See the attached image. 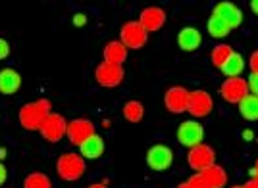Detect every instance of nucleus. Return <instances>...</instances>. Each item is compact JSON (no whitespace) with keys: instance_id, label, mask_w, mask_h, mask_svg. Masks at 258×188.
<instances>
[{"instance_id":"f257e3e1","label":"nucleus","mask_w":258,"mask_h":188,"mask_svg":"<svg viewBox=\"0 0 258 188\" xmlns=\"http://www.w3.org/2000/svg\"><path fill=\"white\" fill-rule=\"evenodd\" d=\"M52 114V106L48 100H37V102H29L20 108L18 112V119H20V125L25 131H41L44 119Z\"/></svg>"},{"instance_id":"f03ea898","label":"nucleus","mask_w":258,"mask_h":188,"mask_svg":"<svg viewBox=\"0 0 258 188\" xmlns=\"http://www.w3.org/2000/svg\"><path fill=\"white\" fill-rule=\"evenodd\" d=\"M87 171L85 157L81 156L79 152H66L58 157L56 161V173L62 180L68 182H76L83 177V173Z\"/></svg>"},{"instance_id":"7ed1b4c3","label":"nucleus","mask_w":258,"mask_h":188,"mask_svg":"<svg viewBox=\"0 0 258 188\" xmlns=\"http://www.w3.org/2000/svg\"><path fill=\"white\" fill-rule=\"evenodd\" d=\"M149 41V33L143 29L139 21H127L119 29V42L127 50H139Z\"/></svg>"},{"instance_id":"20e7f679","label":"nucleus","mask_w":258,"mask_h":188,"mask_svg":"<svg viewBox=\"0 0 258 188\" xmlns=\"http://www.w3.org/2000/svg\"><path fill=\"white\" fill-rule=\"evenodd\" d=\"M203 138H205V129L199 121L195 119H187L183 121L179 129H177V142L185 148H195L199 144H203Z\"/></svg>"},{"instance_id":"39448f33","label":"nucleus","mask_w":258,"mask_h":188,"mask_svg":"<svg viewBox=\"0 0 258 188\" xmlns=\"http://www.w3.org/2000/svg\"><path fill=\"white\" fill-rule=\"evenodd\" d=\"M95 133V123L91 119H83V117H77V119H72L68 123V131H66V136L68 140L74 144V146H81L87 138H91Z\"/></svg>"},{"instance_id":"423d86ee","label":"nucleus","mask_w":258,"mask_h":188,"mask_svg":"<svg viewBox=\"0 0 258 188\" xmlns=\"http://www.w3.org/2000/svg\"><path fill=\"white\" fill-rule=\"evenodd\" d=\"M123 67L121 65H114V63H106L100 62L95 69V79L100 86L104 88H114V86H119L121 81H123Z\"/></svg>"},{"instance_id":"0eeeda50","label":"nucleus","mask_w":258,"mask_h":188,"mask_svg":"<svg viewBox=\"0 0 258 188\" xmlns=\"http://www.w3.org/2000/svg\"><path fill=\"white\" fill-rule=\"evenodd\" d=\"M187 163H189L191 169L203 173L205 169L212 167L216 163V152L208 146V144H199V146H195L189 150V154H187Z\"/></svg>"},{"instance_id":"6e6552de","label":"nucleus","mask_w":258,"mask_h":188,"mask_svg":"<svg viewBox=\"0 0 258 188\" xmlns=\"http://www.w3.org/2000/svg\"><path fill=\"white\" fill-rule=\"evenodd\" d=\"M220 94L227 104H239L248 94L247 79L243 77H227L220 86Z\"/></svg>"},{"instance_id":"1a4fd4ad","label":"nucleus","mask_w":258,"mask_h":188,"mask_svg":"<svg viewBox=\"0 0 258 188\" xmlns=\"http://www.w3.org/2000/svg\"><path fill=\"white\" fill-rule=\"evenodd\" d=\"M173 163V152L170 146L166 144H154L149 148L147 152V165L152 171H166L170 169Z\"/></svg>"},{"instance_id":"9d476101","label":"nucleus","mask_w":258,"mask_h":188,"mask_svg":"<svg viewBox=\"0 0 258 188\" xmlns=\"http://www.w3.org/2000/svg\"><path fill=\"white\" fill-rule=\"evenodd\" d=\"M66 131H68V121L60 114H50L46 119H44L43 127H41V136L48 142H60L66 136Z\"/></svg>"},{"instance_id":"9b49d317","label":"nucleus","mask_w":258,"mask_h":188,"mask_svg":"<svg viewBox=\"0 0 258 188\" xmlns=\"http://www.w3.org/2000/svg\"><path fill=\"white\" fill-rule=\"evenodd\" d=\"M214 110V100L212 96L206 92V90H191L189 92V106H187V112L193 115V117H206L210 115V112Z\"/></svg>"},{"instance_id":"f8f14e48","label":"nucleus","mask_w":258,"mask_h":188,"mask_svg":"<svg viewBox=\"0 0 258 188\" xmlns=\"http://www.w3.org/2000/svg\"><path fill=\"white\" fill-rule=\"evenodd\" d=\"M164 104L172 114H183L189 106V90L183 86H170L164 94Z\"/></svg>"},{"instance_id":"ddd939ff","label":"nucleus","mask_w":258,"mask_h":188,"mask_svg":"<svg viewBox=\"0 0 258 188\" xmlns=\"http://www.w3.org/2000/svg\"><path fill=\"white\" fill-rule=\"evenodd\" d=\"M212 16L220 18L222 21H226L229 29H237L241 25V21H243V12L239 10L235 4H231V2H218L214 6Z\"/></svg>"},{"instance_id":"4468645a","label":"nucleus","mask_w":258,"mask_h":188,"mask_svg":"<svg viewBox=\"0 0 258 188\" xmlns=\"http://www.w3.org/2000/svg\"><path fill=\"white\" fill-rule=\"evenodd\" d=\"M137 21L143 25V29L147 33L158 31L166 23V12L162 10L160 6H151V8H145V10L141 12Z\"/></svg>"},{"instance_id":"2eb2a0df","label":"nucleus","mask_w":258,"mask_h":188,"mask_svg":"<svg viewBox=\"0 0 258 188\" xmlns=\"http://www.w3.org/2000/svg\"><path fill=\"white\" fill-rule=\"evenodd\" d=\"M20 88H22V75L12 67L0 69V94L10 96L18 92Z\"/></svg>"},{"instance_id":"dca6fc26","label":"nucleus","mask_w":258,"mask_h":188,"mask_svg":"<svg viewBox=\"0 0 258 188\" xmlns=\"http://www.w3.org/2000/svg\"><path fill=\"white\" fill-rule=\"evenodd\" d=\"M203 44V35L195 27H183L177 35V46L185 52H195Z\"/></svg>"},{"instance_id":"f3484780","label":"nucleus","mask_w":258,"mask_h":188,"mask_svg":"<svg viewBox=\"0 0 258 188\" xmlns=\"http://www.w3.org/2000/svg\"><path fill=\"white\" fill-rule=\"evenodd\" d=\"M79 154L85 159H98L104 154V138L98 135H93L91 138H87L85 142L79 146Z\"/></svg>"},{"instance_id":"a211bd4d","label":"nucleus","mask_w":258,"mask_h":188,"mask_svg":"<svg viewBox=\"0 0 258 188\" xmlns=\"http://www.w3.org/2000/svg\"><path fill=\"white\" fill-rule=\"evenodd\" d=\"M104 62L114 63V65H121L127 60V48L121 44L119 41H110L104 46Z\"/></svg>"},{"instance_id":"6ab92c4d","label":"nucleus","mask_w":258,"mask_h":188,"mask_svg":"<svg viewBox=\"0 0 258 188\" xmlns=\"http://www.w3.org/2000/svg\"><path fill=\"white\" fill-rule=\"evenodd\" d=\"M201 177L205 178V182L208 184L210 188H226L227 184V173L224 167H220V165H212V167L205 169L203 173H199Z\"/></svg>"},{"instance_id":"aec40b11","label":"nucleus","mask_w":258,"mask_h":188,"mask_svg":"<svg viewBox=\"0 0 258 188\" xmlns=\"http://www.w3.org/2000/svg\"><path fill=\"white\" fill-rule=\"evenodd\" d=\"M239 112L243 115V119H247V121H258V96L248 92L239 102Z\"/></svg>"},{"instance_id":"412c9836","label":"nucleus","mask_w":258,"mask_h":188,"mask_svg":"<svg viewBox=\"0 0 258 188\" xmlns=\"http://www.w3.org/2000/svg\"><path fill=\"white\" fill-rule=\"evenodd\" d=\"M220 69H222V73H226L227 77H241V71L245 69V58H243L241 54L233 52L229 56V60H227Z\"/></svg>"},{"instance_id":"4be33fe9","label":"nucleus","mask_w":258,"mask_h":188,"mask_svg":"<svg viewBox=\"0 0 258 188\" xmlns=\"http://www.w3.org/2000/svg\"><path fill=\"white\" fill-rule=\"evenodd\" d=\"M123 117L127 119L129 123H139L141 119L145 117V108H143V104L141 102H137V100H129V102H125V106H123Z\"/></svg>"},{"instance_id":"5701e85b","label":"nucleus","mask_w":258,"mask_h":188,"mask_svg":"<svg viewBox=\"0 0 258 188\" xmlns=\"http://www.w3.org/2000/svg\"><path fill=\"white\" fill-rule=\"evenodd\" d=\"M23 188H52V180L41 171H33L23 180Z\"/></svg>"},{"instance_id":"b1692460","label":"nucleus","mask_w":258,"mask_h":188,"mask_svg":"<svg viewBox=\"0 0 258 188\" xmlns=\"http://www.w3.org/2000/svg\"><path fill=\"white\" fill-rule=\"evenodd\" d=\"M206 29H208V35L210 37H214V39H224L229 35V27H227L226 21H222L220 18H216V16H210V20L206 23Z\"/></svg>"},{"instance_id":"393cba45","label":"nucleus","mask_w":258,"mask_h":188,"mask_svg":"<svg viewBox=\"0 0 258 188\" xmlns=\"http://www.w3.org/2000/svg\"><path fill=\"white\" fill-rule=\"evenodd\" d=\"M231 54H233V48H231L229 44H218V46H214L210 58H212V63H214L216 67H222V65L229 60Z\"/></svg>"},{"instance_id":"a878e982","label":"nucleus","mask_w":258,"mask_h":188,"mask_svg":"<svg viewBox=\"0 0 258 188\" xmlns=\"http://www.w3.org/2000/svg\"><path fill=\"white\" fill-rule=\"evenodd\" d=\"M185 182L189 184V188H210L205 182V178L201 177V175H193V177L189 178V180H185Z\"/></svg>"},{"instance_id":"bb28decb","label":"nucleus","mask_w":258,"mask_h":188,"mask_svg":"<svg viewBox=\"0 0 258 188\" xmlns=\"http://www.w3.org/2000/svg\"><path fill=\"white\" fill-rule=\"evenodd\" d=\"M247 86H248V92L258 96V73H250V77L247 79Z\"/></svg>"},{"instance_id":"cd10ccee","label":"nucleus","mask_w":258,"mask_h":188,"mask_svg":"<svg viewBox=\"0 0 258 188\" xmlns=\"http://www.w3.org/2000/svg\"><path fill=\"white\" fill-rule=\"evenodd\" d=\"M12 48H10V42L6 39H0V60H6L10 56Z\"/></svg>"},{"instance_id":"c85d7f7f","label":"nucleus","mask_w":258,"mask_h":188,"mask_svg":"<svg viewBox=\"0 0 258 188\" xmlns=\"http://www.w3.org/2000/svg\"><path fill=\"white\" fill-rule=\"evenodd\" d=\"M248 65H250V73H258V50H254V52L250 54Z\"/></svg>"},{"instance_id":"c756f323","label":"nucleus","mask_w":258,"mask_h":188,"mask_svg":"<svg viewBox=\"0 0 258 188\" xmlns=\"http://www.w3.org/2000/svg\"><path fill=\"white\" fill-rule=\"evenodd\" d=\"M74 25H76V27H85L87 25L85 14H76V16H74Z\"/></svg>"},{"instance_id":"7c9ffc66","label":"nucleus","mask_w":258,"mask_h":188,"mask_svg":"<svg viewBox=\"0 0 258 188\" xmlns=\"http://www.w3.org/2000/svg\"><path fill=\"white\" fill-rule=\"evenodd\" d=\"M6 178H8V169H6V165L0 161V186H4Z\"/></svg>"},{"instance_id":"2f4dec72","label":"nucleus","mask_w":258,"mask_h":188,"mask_svg":"<svg viewBox=\"0 0 258 188\" xmlns=\"http://www.w3.org/2000/svg\"><path fill=\"white\" fill-rule=\"evenodd\" d=\"M243 188H258V180L256 178H250V180H247V182L243 184Z\"/></svg>"},{"instance_id":"473e14b6","label":"nucleus","mask_w":258,"mask_h":188,"mask_svg":"<svg viewBox=\"0 0 258 188\" xmlns=\"http://www.w3.org/2000/svg\"><path fill=\"white\" fill-rule=\"evenodd\" d=\"M243 138H245V140H252V138H254V131H250V129L243 131Z\"/></svg>"},{"instance_id":"72a5a7b5","label":"nucleus","mask_w":258,"mask_h":188,"mask_svg":"<svg viewBox=\"0 0 258 188\" xmlns=\"http://www.w3.org/2000/svg\"><path fill=\"white\" fill-rule=\"evenodd\" d=\"M250 10L258 16V0H252V2H250Z\"/></svg>"},{"instance_id":"f704fd0d","label":"nucleus","mask_w":258,"mask_h":188,"mask_svg":"<svg viewBox=\"0 0 258 188\" xmlns=\"http://www.w3.org/2000/svg\"><path fill=\"white\" fill-rule=\"evenodd\" d=\"M250 175H252V178H256V180H258V159H256V165H254V169H250Z\"/></svg>"},{"instance_id":"c9c22d12","label":"nucleus","mask_w":258,"mask_h":188,"mask_svg":"<svg viewBox=\"0 0 258 188\" xmlns=\"http://www.w3.org/2000/svg\"><path fill=\"white\" fill-rule=\"evenodd\" d=\"M87 188H108V186H106V182H95V184H91V186H87Z\"/></svg>"},{"instance_id":"e433bc0d","label":"nucleus","mask_w":258,"mask_h":188,"mask_svg":"<svg viewBox=\"0 0 258 188\" xmlns=\"http://www.w3.org/2000/svg\"><path fill=\"white\" fill-rule=\"evenodd\" d=\"M2 157H6V150H4V148H0V159H2Z\"/></svg>"},{"instance_id":"4c0bfd02","label":"nucleus","mask_w":258,"mask_h":188,"mask_svg":"<svg viewBox=\"0 0 258 188\" xmlns=\"http://www.w3.org/2000/svg\"><path fill=\"white\" fill-rule=\"evenodd\" d=\"M177 188H189V184H187V182H181V184H177Z\"/></svg>"},{"instance_id":"58836bf2","label":"nucleus","mask_w":258,"mask_h":188,"mask_svg":"<svg viewBox=\"0 0 258 188\" xmlns=\"http://www.w3.org/2000/svg\"><path fill=\"white\" fill-rule=\"evenodd\" d=\"M231 188H243V186H231Z\"/></svg>"}]
</instances>
